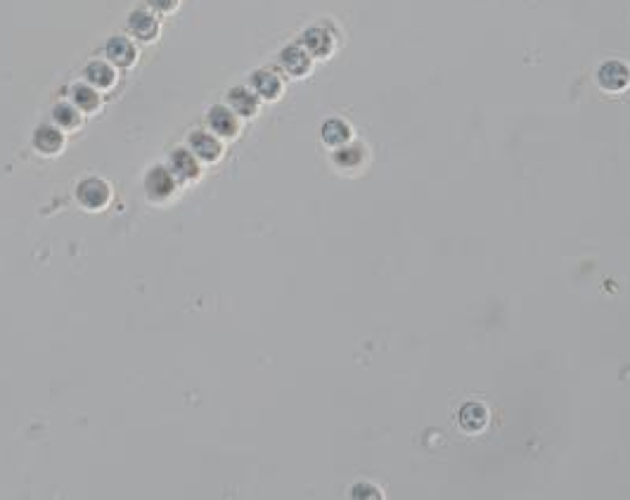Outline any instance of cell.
Wrapping results in <instances>:
<instances>
[{
  "label": "cell",
  "instance_id": "6da1fadb",
  "mask_svg": "<svg viewBox=\"0 0 630 500\" xmlns=\"http://www.w3.org/2000/svg\"><path fill=\"white\" fill-rule=\"evenodd\" d=\"M129 29H131V33H133V36H136V38L152 40L154 36H157L159 24H157V19H154V17L150 15V12L138 10V12H133L131 19H129Z\"/></svg>",
  "mask_w": 630,
  "mask_h": 500
},
{
  "label": "cell",
  "instance_id": "7a4b0ae2",
  "mask_svg": "<svg viewBox=\"0 0 630 500\" xmlns=\"http://www.w3.org/2000/svg\"><path fill=\"white\" fill-rule=\"evenodd\" d=\"M107 197H109V190H107V185H104L102 180H97V178H93V180H83L81 183V188H79V200L86 204V207H102L104 202H107Z\"/></svg>",
  "mask_w": 630,
  "mask_h": 500
},
{
  "label": "cell",
  "instance_id": "3957f363",
  "mask_svg": "<svg viewBox=\"0 0 630 500\" xmlns=\"http://www.w3.org/2000/svg\"><path fill=\"white\" fill-rule=\"evenodd\" d=\"M209 124H211V131L218 133V136H232V133L237 131L235 116H232V112L225 109V107H214V109H211Z\"/></svg>",
  "mask_w": 630,
  "mask_h": 500
},
{
  "label": "cell",
  "instance_id": "277c9868",
  "mask_svg": "<svg viewBox=\"0 0 630 500\" xmlns=\"http://www.w3.org/2000/svg\"><path fill=\"white\" fill-rule=\"evenodd\" d=\"M107 55H109V60L114 62V65L126 67V65H131L133 58H136V50H133V45L126 38L116 36L107 43Z\"/></svg>",
  "mask_w": 630,
  "mask_h": 500
},
{
  "label": "cell",
  "instance_id": "5b68a950",
  "mask_svg": "<svg viewBox=\"0 0 630 500\" xmlns=\"http://www.w3.org/2000/svg\"><path fill=\"white\" fill-rule=\"evenodd\" d=\"M192 152L197 154V157L214 161V159H218V154H221V145H218L211 136H207V133H197V136L192 138Z\"/></svg>",
  "mask_w": 630,
  "mask_h": 500
},
{
  "label": "cell",
  "instance_id": "8992f818",
  "mask_svg": "<svg viewBox=\"0 0 630 500\" xmlns=\"http://www.w3.org/2000/svg\"><path fill=\"white\" fill-rule=\"evenodd\" d=\"M147 190H150L154 197H166V195H171L173 183H171V178H168L166 171L157 168V171H154L150 178H147Z\"/></svg>",
  "mask_w": 630,
  "mask_h": 500
},
{
  "label": "cell",
  "instance_id": "52a82bcc",
  "mask_svg": "<svg viewBox=\"0 0 630 500\" xmlns=\"http://www.w3.org/2000/svg\"><path fill=\"white\" fill-rule=\"evenodd\" d=\"M60 145H62V138L55 129H48V126H43V129L36 133V147H38V150L55 152Z\"/></svg>",
  "mask_w": 630,
  "mask_h": 500
},
{
  "label": "cell",
  "instance_id": "ba28073f",
  "mask_svg": "<svg viewBox=\"0 0 630 500\" xmlns=\"http://www.w3.org/2000/svg\"><path fill=\"white\" fill-rule=\"evenodd\" d=\"M230 102H232V107H235L239 114H244V116H249L251 112L256 109V100H254V97L246 93V90H242V88L232 90Z\"/></svg>",
  "mask_w": 630,
  "mask_h": 500
},
{
  "label": "cell",
  "instance_id": "9c48e42d",
  "mask_svg": "<svg viewBox=\"0 0 630 500\" xmlns=\"http://www.w3.org/2000/svg\"><path fill=\"white\" fill-rule=\"evenodd\" d=\"M88 81L93 83V86H100V88H107L112 83V69L107 65H100V62H95V65L88 67Z\"/></svg>",
  "mask_w": 630,
  "mask_h": 500
},
{
  "label": "cell",
  "instance_id": "30bf717a",
  "mask_svg": "<svg viewBox=\"0 0 630 500\" xmlns=\"http://www.w3.org/2000/svg\"><path fill=\"white\" fill-rule=\"evenodd\" d=\"M173 171L180 175V178H192V175L197 173V166H195V161H192V157H190L188 152H175V157H173Z\"/></svg>",
  "mask_w": 630,
  "mask_h": 500
},
{
  "label": "cell",
  "instance_id": "8fae6325",
  "mask_svg": "<svg viewBox=\"0 0 630 500\" xmlns=\"http://www.w3.org/2000/svg\"><path fill=\"white\" fill-rule=\"evenodd\" d=\"M254 83H256V88L268 97H273L275 90H278V81L273 79V74H256L254 76Z\"/></svg>",
  "mask_w": 630,
  "mask_h": 500
},
{
  "label": "cell",
  "instance_id": "7c38bea8",
  "mask_svg": "<svg viewBox=\"0 0 630 500\" xmlns=\"http://www.w3.org/2000/svg\"><path fill=\"white\" fill-rule=\"evenodd\" d=\"M74 100L81 104L83 109H90V107H95V102H97V97H95V93L90 88H76L74 90Z\"/></svg>",
  "mask_w": 630,
  "mask_h": 500
},
{
  "label": "cell",
  "instance_id": "4fadbf2b",
  "mask_svg": "<svg viewBox=\"0 0 630 500\" xmlns=\"http://www.w3.org/2000/svg\"><path fill=\"white\" fill-rule=\"evenodd\" d=\"M55 119H58L60 124H65V126H74L76 121H79V116H76L74 107H65V104L55 109Z\"/></svg>",
  "mask_w": 630,
  "mask_h": 500
},
{
  "label": "cell",
  "instance_id": "5bb4252c",
  "mask_svg": "<svg viewBox=\"0 0 630 500\" xmlns=\"http://www.w3.org/2000/svg\"><path fill=\"white\" fill-rule=\"evenodd\" d=\"M147 5L157 12H171L178 5V0H147Z\"/></svg>",
  "mask_w": 630,
  "mask_h": 500
}]
</instances>
